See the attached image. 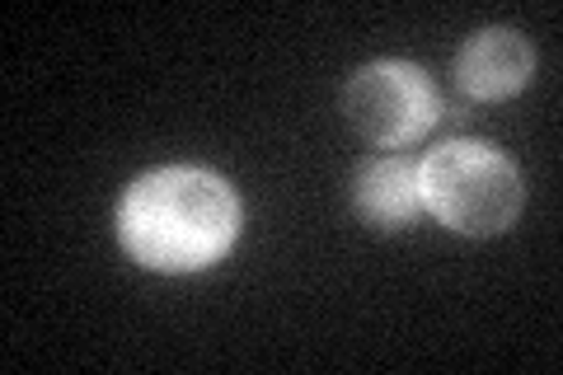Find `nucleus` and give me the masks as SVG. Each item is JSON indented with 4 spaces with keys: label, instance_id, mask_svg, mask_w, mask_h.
Masks as SVG:
<instances>
[{
    "label": "nucleus",
    "instance_id": "nucleus-2",
    "mask_svg": "<svg viewBox=\"0 0 563 375\" xmlns=\"http://www.w3.org/2000/svg\"><path fill=\"white\" fill-rule=\"evenodd\" d=\"M422 207L455 235H498L521 211V178L503 151L451 141L418 165Z\"/></svg>",
    "mask_w": 563,
    "mask_h": 375
},
{
    "label": "nucleus",
    "instance_id": "nucleus-4",
    "mask_svg": "<svg viewBox=\"0 0 563 375\" xmlns=\"http://www.w3.org/2000/svg\"><path fill=\"white\" fill-rule=\"evenodd\" d=\"M536 52L517 29H484L455 57V80L470 99H507L531 80Z\"/></svg>",
    "mask_w": 563,
    "mask_h": 375
},
{
    "label": "nucleus",
    "instance_id": "nucleus-5",
    "mask_svg": "<svg viewBox=\"0 0 563 375\" xmlns=\"http://www.w3.org/2000/svg\"><path fill=\"white\" fill-rule=\"evenodd\" d=\"M352 202H357L366 225H376V230L409 225L422 211L418 165H413V159H395V155L362 165L357 178H352Z\"/></svg>",
    "mask_w": 563,
    "mask_h": 375
},
{
    "label": "nucleus",
    "instance_id": "nucleus-3",
    "mask_svg": "<svg viewBox=\"0 0 563 375\" xmlns=\"http://www.w3.org/2000/svg\"><path fill=\"white\" fill-rule=\"evenodd\" d=\"M343 109L366 141L376 146H409L437 122V89L409 62L362 66L343 89Z\"/></svg>",
    "mask_w": 563,
    "mask_h": 375
},
{
    "label": "nucleus",
    "instance_id": "nucleus-1",
    "mask_svg": "<svg viewBox=\"0 0 563 375\" xmlns=\"http://www.w3.org/2000/svg\"><path fill=\"white\" fill-rule=\"evenodd\" d=\"M240 235V202L225 178L198 165H169L136 178L118 207L122 249L155 273H198Z\"/></svg>",
    "mask_w": 563,
    "mask_h": 375
}]
</instances>
